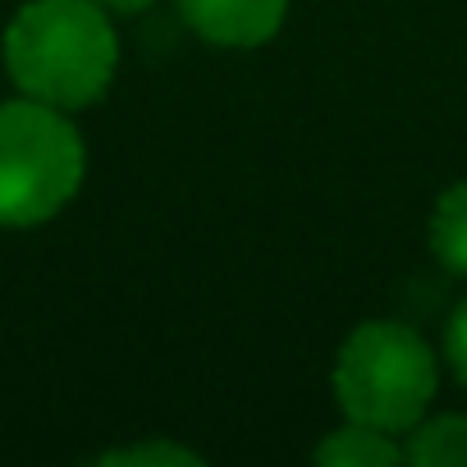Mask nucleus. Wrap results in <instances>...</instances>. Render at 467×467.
I'll return each instance as SVG.
<instances>
[{
	"label": "nucleus",
	"instance_id": "obj_1",
	"mask_svg": "<svg viewBox=\"0 0 467 467\" xmlns=\"http://www.w3.org/2000/svg\"><path fill=\"white\" fill-rule=\"evenodd\" d=\"M119 42L97 0H28L5 28V74L33 101L83 110L106 97Z\"/></svg>",
	"mask_w": 467,
	"mask_h": 467
},
{
	"label": "nucleus",
	"instance_id": "obj_2",
	"mask_svg": "<svg viewBox=\"0 0 467 467\" xmlns=\"http://www.w3.org/2000/svg\"><path fill=\"white\" fill-rule=\"evenodd\" d=\"M83 138L47 101H0V224L33 229L60 215L83 183Z\"/></svg>",
	"mask_w": 467,
	"mask_h": 467
},
{
	"label": "nucleus",
	"instance_id": "obj_3",
	"mask_svg": "<svg viewBox=\"0 0 467 467\" xmlns=\"http://www.w3.org/2000/svg\"><path fill=\"white\" fill-rule=\"evenodd\" d=\"M435 358L431 344L403 321L358 326L335 362V399L348 421L376 431H412L435 399Z\"/></svg>",
	"mask_w": 467,
	"mask_h": 467
},
{
	"label": "nucleus",
	"instance_id": "obj_4",
	"mask_svg": "<svg viewBox=\"0 0 467 467\" xmlns=\"http://www.w3.org/2000/svg\"><path fill=\"white\" fill-rule=\"evenodd\" d=\"M183 24L215 47H262L285 28L289 0H174Z\"/></svg>",
	"mask_w": 467,
	"mask_h": 467
},
{
	"label": "nucleus",
	"instance_id": "obj_5",
	"mask_svg": "<svg viewBox=\"0 0 467 467\" xmlns=\"http://www.w3.org/2000/svg\"><path fill=\"white\" fill-rule=\"evenodd\" d=\"M399 458H403V449L394 444V435L362 426V421H348L344 431H335L317 444V462H330V467H385Z\"/></svg>",
	"mask_w": 467,
	"mask_h": 467
},
{
	"label": "nucleus",
	"instance_id": "obj_6",
	"mask_svg": "<svg viewBox=\"0 0 467 467\" xmlns=\"http://www.w3.org/2000/svg\"><path fill=\"white\" fill-rule=\"evenodd\" d=\"M431 253L449 275L467 280V179L444 188L431 211Z\"/></svg>",
	"mask_w": 467,
	"mask_h": 467
},
{
	"label": "nucleus",
	"instance_id": "obj_7",
	"mask_svg": "<svg viewBox=\"0 0 467 467\" xmlns=\"http://www.w3.org/2000/svg\"><path fill=\"white\" fill-rule=\"evenodd\" d=\"M403 458L417 467H467V417H421L408 431Z\"/></svg>",
	"mask_w": 467,
	"mask_h": 467
},
{
	"label": "nucleus",
	"instance_id": "obj_8",
	"mask_svg": "<svg viewBox=\"0 0 467 467\" xmlns=\"http://www.w3.org/2000/svg\"><path fill=\"white\" fill-rule=\"evenodd\" d=\"M97 462L106 467H202V458L183 444L151 440V444H129V449H106Z\"/></svg>",
	"mask_w": 467,
	"mask_h": 467
},
{
	"label": "nucleus",
	"instance_id": "obj_9",
	"mask_svg": "<svg viewBox=\"0 0 467 467\" xmlns=\"http://www.w3.org/2000/svg\"><path fill=\"white\" fill-rule=\"evenodd\" d=\"M444 358H449L458 385L467 389V298H462V303L453 307V317H449V330H444Z\"/></svg>",
	"mask_w": 467,
	"mask_h": 467
},
{
	"label": "nucleus",
	"instance_id": "obj_10",
	"mask_svg": "<svg viewBox=\"0 0 467 467\" xmlns=\"http://www.w3.org/2000/svg\"><path fill=\"white\" fill-rule=\"evenodd\" d=\"M97 5L119 10V15H138V10H147V5H151V0H97Z\"/></svg>",
	"mask_w": 467,
	"mask_h": 467
}]
</instances>
